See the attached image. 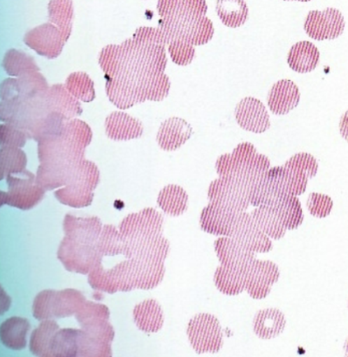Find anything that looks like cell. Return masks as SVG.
<instances>
[{
    "mask_svg": "<svg viewBox=\"0 0 348 357\" xmlns=\"http://www.w3.org/2000/svg\"><path fill=\"white\" fill-rule=\"evenodd\" d=\"M287 195L281 181L280 167H275L267 171L253 185L249 204L256 208L262 206L274 208Z\"/></svg>",
    "mask_w": 348,
    "mask_h": 357,
    "instance_id": "14",
    "label": "cell"
},
{
    "mask_svg": "<svg viewBox=\"0 0 348 357\" xmlns=\"http://www.w3.org/2000/svg\"><path fill=\"white\" fill-rule=\"evenodd\" d=\"M217 289L226 296H237L245 290V272L219 266L214 275Z\"/></svg>",
    "mask_w": 348,
    "mask_h": 357,
    "instance_id": "38",
    "label": "cell"
},
{
    "mask_svg": "<svg viewBox=\"0 0 348 357\" xmlns=\"http://www.w3.org/2000/svg\"><path fill=\"white\" fill-rule=\"evenodd\" d=\"M105 87L108 99L119 109H129L136 104L144 102L138 86L125 79H106Z\"/></svg>",
    "mask_w": 348,
    "mask_h": 357,
    "instance_id": "24",
    "label": "cell"
},
{
    "mask_svg": "<svg viewBox=\"0 0 348 357\" xmlns=\"http://www.w3.org/2000/svg\"><path fill=\"white\" fill-rule=\"evenodd\" d=\"M133 269L136 289L150 290L163 282L165 275L164 261L129 259Z\"/></svg>",
    "mask_w": 348,
    "mask_h": 357,
    "instance_id": "23",
    "label": "cell"
},
{
    "mask_svg": "<svg viewBox=\"0 0 348 357\" xmlns=\"http://www.w3.org/2000/svg\"><path fill=\"white\" fill-rule=\"evenodd\" d=\"M187 335L192 348L198 354H214L223 347L222 328L219 321L212 314H196L189 321Z\"/></svg>",
    "mask_w": 348,
    "mask_h": 357,
    "instance_id": "4",
    "label": "cell"
},
{
    "mask_svg": "<svg viewBox=\"0 0 348 357\" xmlns=\"http://www.w3.org/2000/svg\"><path fill=\"white\" fill-rule=\"evenodd\" d=\"M59 326L52 320L42 321L36 330L31 333L30 339V351L36 356L51 357L50 344L52 337Z\"/></svg>",
    "mask_w": 348,
    "mask_h": 357,
    "instance_id": "40",
    "label": "cell"
},
{
    "mask_svg": "<svg viewBox=\"0 0 348 357\" xmlns=\"http://www.w3.org/2000/svg\"><path fill=\"white\" fill-rule=\"evenodd\" d=\"M3 68L7 75L14 78H20L28 73L40 71V68L31 56L17 49H10L6 52Z\"/></svg>",
    "mask_w": 348,
    "mask_h": 357,
    "instance_id": "36",
    "label": "cell"
},
{
    "mask_svg": "<svg viewBox=\"0 0 348 357\" xmlns=\"http://www.w3.org/2000/svg\"><path fill=\"white\" fill-rule=\"evenodd\" d=\"M164 216L152 208L130 213L119 226V232L126 241H138L163 236Z\"/></svg>",
    "mask_w": 348,
    "mask_h": 357,
    "instance_id": "6",
    "label": "cell"
},
{
    "mask_svg": "<svg viewBox=\"0 0 348 357\" xmlns=\"http://www.w3.org/2000/svg\"><path fill=\"white\" fill-rule=\"evenodd\" d=\"M82 330L59 328L52 338L51 356L77 357L79 354V341Z\"/></svg>",
    "mask_w": 348,
    "mask_h": 357,
    "instance_id": "34",
    "label": "cell"
},
{
    "mask_svg": "<svg viewBox=\"0 0 348 357\" xmlns=\"http://www.w3.org/2000/svg\"><path fill=\"white\" fill-rule=\"evenodd\" d=\"M217 13L224 26L237 28L247 20L249 9L242 0H219L217 2Z\"/></svg>",
    "mask_w": 348,
    "mask_h": 357,
    "instance_id": "37",
    "label": "cell"
},
{
    "mask_svg": "<svg viewBox=\"0 0 348 357\" xmlns=\"http://www.w3.org/2000/svg\"><path fill=\"white\" fill-rule=\"evenodd\" d=\"M284 167L303 173L308 178H314L318 172L319 165L314 156L307 153H300L288 160Z\"/></svg>",
    "mask_w": 348,
    "mask_h": 357,
    "instance_id": "51",
    "label": "cell"
},
{
    "mask_svg": "<svg viewBox=\"0 0 348 357\" xmlns=\"http://www.w3.org/2000/svg\"><path fill=\"white\" fill-rule=\"evenodd\" d=\"M65 86L73 97L82 102H92L96 99L94 82L86 73H71L66 80Z\"/></svg>",
    "mask_w": 348,
    "mask_h": 357,
    "instance_id": "43",
    "label": "cell"
},
{
    "mask_svg": "<svg viewBox=\"0 0 348 357\" xmlns=\"http://www.w3.org/2000/svg\"><path fill=\"white\" fill-rule=\"evenodd\" d=\"M189 196L184 188L177 185H168L159 192L157 204L165 213L179 216L187 211Z\"/></svg>",
    "mask_w": 348,
    "mask_h": 357,
    "instance_id": "31",
    "label": "cell"
},
{
    "mask_svg": "<svg viewBox=\"0 0 348 357\" xmlns=\"http://www.w3.org/2000/svg\"><path fill=\"white\" fill-rule=\"evenodd\" d=\"M230 237L253 253H268L273 248L270 238L246 212L235 215Z\"/></svg>",
    "mask_w": 348,
    "mask_h": 357,
    "instance_id": "9",
    "label": "cell"
},
{
    "mask_svg": "<svg viewBox=\"0 0 348 357\" xmlns=\"http://www.w3.org/2000/svg\"><path fill=\"white\" fill-rule=\"evenodd\" d=\"M308 211L317 218H325L331 213L333 202L328 195L312 192L307 202Z\"/></svg>",
    "mask_w": 348,
    "mask_h": 357,
    "instance_id": "52",
    "label": "cell"
},
{
    "mask_svg": "<svg viewBox=\"0 0 348 357\" xmlns=\"http://www.w3.org/2000/svg\"><path fill=\"white\" fill-rule=\"evenodd\" d=\"M191 126L184 119L172 117L165 121L158 130L157 141L164 151H175L191 139Z\"/></svg>",
    "mask_w": 348,
    "mask_h": 357,
    "instance_id": "18",
    "label": "cell"
},
{
    "mask_svg": "<svg viewBox=\"0 0 348 357\" xmlns=\"http://www.w3.org/2000/svg\"><path fill=\"white\" fill-rule=\"evenodd\" d=\"M286 229L293 230L301 226L304 220L303 209L297 196L287 195L274 206Z\"/></svg>",
    "mask_w": 348,
    "mask_h": 357,
    "instance_id": "41",
    "label": "cell"
},
{
    "mask_svg": "<svg viewBox=\"0 0 348 357\" xmlns=\"http://www.w3.org/2000/svg\"><path fill=\"white\" fill-rule=\"evenodd\" d=\"M235 118L242 129L254 134H263L270 128L268 112L261 101L255 98L242 99L235 107Z\"/></svg>",
    "mask_w": 348,
    "mask_h": 357,
    "instance_id": "15",
    "label": "cell"
},
{
    "mask_svg": "<svg viewBox=\"0 0 348 357\" xmlns=\"http://www.w3.org/2000/svg\"><path fill=\"white\" fill-rule=\"evenodd\" d=\"M133 316L137 328L146 333H157L164 326V311L156 300H146L137 304L133 307Z\"/></svg>",
    "mask_w": 348,
    "mask_h": 357,
    "instance_id": "28",
    "label": "cell"
},
{
    "mask_svg": "<svg viewBox=\"0 0 348 357\" xmlns=\"http://www.w3.org/2000/svg\"><path fill=\"white\" fill-rule=\"evenodd\" d=\"M172 61L179 66H188L195 58L196 51L193 45L182 41L172 42L168 45Z\"/></svg>",
    "mask_w": 348,
    "mask_h": 357,
    "instance_id": "54",
    "label": "cell"
},
{
    "mask_svg": "<svg viewBox=\"0 0 348 357\" xmlns=\"http://www.w3.org/2000/svg\"><path fill=\"white\" fill-rule=\"evenodd\" d=\"M38 143V156L41 164L71 165L85 159V152L70 144L62 136L42 139Z\"/></svg>",
    "mask_w": 348,
    "mask_h": 357,
    "instance_id": "13",
    "label": "cell"
},
{
    "mask_svg": "<svg viewBox=\"0 0 348 357\" xmlns=\"http://www.w3.org/2000/svg\"><path fill=\"white\" fill-rule=\"evenodd\" d=\"M48 92L30 99L1 101L0 119L3 123L22 130L31 139L38 126L51 113Z\"/></svg>",
    "mask_w": 348,
    "mask_h": 357,
    "instance_id": "2",
    "label": "cell"
},
{
    "mask_svg": "<svg viewBox=\"0 0 348 357\" xmlns=\"http://www.w3.org/2000/svg\"><path fill=\"white\" fill-rule=\"evenodd\" d=\"M6 178L8 191L1 192V206L30 210L43 199L45 191L36 183V176L30 171L10 174Z\"/></svg>",
    "mask_w": 348,
    "mask_h": 357,
    "instance_id": "3",
    "label": "cell"
},
{
    "mask_svg": "<svg viewBox=\"0 0 348 357\" xmlns=\"http://www.w3.org/2000/svg\"><path fill=\"white\" fill-rule=\"evenodd\" d=\"M49 89L47 79L38 72L28 73L20 78L3 80L0 86L1 101L30 99Z\"/></svg>",
    "mask_w": 348,
    "mask_h": 357,
    "instance_id": "12",
    "label": "cell"
},
{
    "mask_svg": "<svg viewBox=\"0 0 348 357\" xmlns=\"http://www.w3.org/2000/svg\"><path fill=\"white\" fill-rule=\"evenodd\" d=\"M345 26L342 13L335 8L311 10L304 24L308 36L316 40H335L343 33Z\"/></svg>",
    "mask_w": 348,
    "mask_h": 357,
    "instance_id": "10",
    "label": "cell"
},
{
    "mask_svg": "<svg viewBox=\"0 0 348 357\" xmlns=\"http://www.w3.org/2000/svg\"><path fill=\"white\" fill-rule=\"evenodd\" d=\"M112 356L113 352H112L110 342L90 337L82 330L79 341L78 356L110 357Z\"/></svg>",
    "mask_w": 348,
    "mask_h": 357,
    "instance_id": "47",
    "label": "cell"
},
{
    "mask_svg": "<svg viewBox=\"0 0 348 357\" xmlns=\"http://www.w3.org/2000/svg\"><path fill=\"white\" fill-rule=\"evenodd\" d=\"M55 196L63 205L83 208L92 204L94 195L82 185L72 184L55 191Z\"/></svg>",
    "mask_w": 348,
    "mask_h": 357,
    "instance_id": "42",
    "label": "cell"
},
{
    "mask_svg": "<svg viewBox=\"0 0 348 357\" xmlns=\"http://www.w3.org/2000/svg\"><path fill=\"white\" fill-rule=\"evenodd\" d=\"M75 316L76 321L80 324L87 320L94 319V318H105V319L110 320V311L103 304L86 301Z\"/></svg>",
    "mask_w": 348,
    "mask_h": 357,
    "instance_id": "55",
    "label": "cell"
},
{
    "mask_svg": "<svg viewBox=\"0 0 348 357\" xmlns=\"http://www.w3.org/2000/svg\"><path fill=\"white\" fill-rule=\"evenodd\" d=\"M0 165H1V180L10 174L23 172L27 165L26 153L21 149H0Z\"/></svg>",
    "mask_w": 348,
    "mask_h": 357,
    "instance_id": "45",
    "label": "cell"
},
{
    "mask_svg": "<svg viewBox=\"0 0 348 357\" xmlns=\"http://www.w3.org/2000/svg\"><path fill=\"white\" fill-rule=\"evenodd\" d=\"M284 314L277 309H266L256 312L253 319V331L256 337L263 340L279 337L286 328Z\"/></svg>",
    "mask_w": 348,
    "mask_h": 357,
    "instance_id": "27",
    "label": "cell"
},
{
    "mask_svg": "<svg viewBox=\"0 0 348 357\" xmlns=\"http://www.w3.org/2000/svg\"><path fill=\"white\" fill-rule=\"evenodd\" d=\"M57 257L66 271L89 275L97 264L103 262V257L96 245L78 243L65 236L59 244Z\"/></svg>",
    "mask_w": 348,
    "mask_h": 357,
    "instance_id": "5",
    "label": "cell"
},
{
    "mask_svg": "<svg viewBox=\"0 0 348 357\" xmlns=\"http://www.w3.org/2000/svg\"><path fill=\"white\" fill-rule=\"evenodd\" d=\"M300 101V89L291 79H281L274 84L267 98L270 110L276 115L287 114Z\"/></svg>",
    "mask_w": 348,
    "mask_h": 357,
    "instance_id": "19",
    "label": "cell"
},
{
    "mask_svg": "<svg viewBox=\"0 0 348 357\" xmlns=\"http://www.w3.org/2000/svg\"><path fill=\"white\" fill-rule=\"evenodd\" d=\"M61 136L70 144L85 152L87 146L92 142L93 132L85 121L73 119L66 122Z\"/></svg>",
    "mask_w": 348,
    "mask_h": 357,
    "instance_id": "44",
    "label": "cell"
},
{
    "mask_svg": "<svg viewBox=\"0 0 348 357\" xmlns=\"http://www.w3.org/2000/svg\"><path fill=\"white\" fill-rule=\"evenodd\" d=\"M170 89V78L165 73L150 77L142 86L143 96L145 101L164 100L168 96Z\"/></svg>",
    "mask_w": 348,
    "mask_h": 357,
    "instance_id": "46",
    "label": "cell"
},
{
    "mask_svg": "<svg viewBox=\"0 0 348 357\" xmlns=\"http://www.w3.org/2000/svg\"><path fill=\"white\" fill-rule=\"evenodd\" d=\"M73 2L68 0H52L48 3L49 21L58 28L64 41L71 36L73 22Z\"/></svg>",
    "mask_w": 348,
    "mask_h": 357,
    "instance_id": "35",
    "label": "cell"
},
{
    "mask_svg": "<svg viewBox=\"0 0 348 357\" xmlns=\"http://www.w3.org/2000/svg\"><path fill=\"white\" fill-rule=\"evenodd\" d=\"M78 163L71 164V165L41 164L37 170L36 183L45 191L55 190L63 185L71 184L73 174Z\"/></svg>",
    "mask_w": 348,
    "mask_h": 357,
    "instance_id": "26",
    "label": "cell"
},
{
    "mask_svg": "<svg viewBox=\"0 0 348 357\" xmlns=\"http://www.w3.org/2000/svg\"><path fill=\"white\" fill-rule=\"evenodd\" d=\"M214 248L221 265L245 272L248 266L255 260L253 252L242 247L231 237L219 238L214 243Z\"/></svg>",
    "mask_w": 348,
    "mask_h": 357,
    "instance_id": "16",
    "label": "cell"
},
{
    "mask_svg": "<svg viewBox=\"0 0 348 357\" xmlns=\"http://www.w3.org/2000/svg\"><path fill=\"white\" fill-rule=\"evenodd\" d=\"M319 51L314 44L300 41L291 48L287 56V63L293 71L305 73L314 71L319 61Z\"/></svg>",
    "mask_w": 348,
    "mask_h": 357,
    "instance_id": "30",
    "label": "cell"
},
{
    "mask_svg": "<svg viewBox=\"0 0 348 357\" xmlns=\"http://www.w3.org/2000/svg\"><path fill=\"white\" fill-rule=\"evenodd\" d=\"M251 215L262 232L272 239L280 240L286 234V227L275 208L258 206L253 210Z\"/></svg>",
    "mask_w": 348,
    "mask_h": 357,
    "instance_id": "33",
    "label": "cell"
},
{
    "mask_svg": "<svg viewBox=\"0 0 348 357\" xmlns=\"http://www.w3.org/2000/svg\"><path fill=\"white\" fill-rule=\"evenodd\" d=\"M103 227L97 216L76 217L68 213L63 220L65 236L85 244L96 245Z\"/></svg>",
    "mask_w": 348,
    "mask_h": 357,
    "instance_id": "17",
    "label": "cell"
},
{
    "mask_svg": "<svg viewBox=\"0 0 348 357\" xmlns=\"http://www.w3.org/2000/svg\"><path fill=\"white\" fill-rule=\"evenodd\" d=\"M86 297L79 290L68 289L55 291L52 299L54 318L61 319L73 316L86 302Z\"/></svg>",
    "mask_w": 348,
    "mask_h": 357,
    "instance_id": "32",
    "label": "cell"
},
{
    "mask_svg": "<svg viewBox=\"0 0 348 357\" xmlns=\"http://www.w3.org/2000/svg\"><path fill=\"white\" fill-rule=\"evenodd\" d=\"M235 215L222 206L210 202L202 210L200 226L205 232L213 236L230 237Z\"/></svg>",
    "mask_w": 348,
    "mask_h": 357,
    "instance_id": "22",
    "label": "cell"
},
{
    "mask_svg": "<svg viewBox=\"0 0 348 357\" xmlns=\"http://www.w3.org/2000/svg\"><path fill=\"white\" fill-rule=\"evenodd\" d=\"M122 62L121 47L117 45H108L101 50L99 64L105 73V79H113L117 73Z\"/></svg>",
    "mask_w": 348,
    "mask_h": 357,
    "instance_id": "48",
    "label": "cell"
},
{
    "mask_svg": "<svg viewBox=\"0 0 348 357\" xmlns=\"http://www.w3.org/2000/svg\"><path fill=\"white\" fill-rule=\"evenodd\" d=\"M96 247L101 257H115L117 255H125L126 241L117 227L113 225H105L101 230Z\"/></svg>",
    "mask_w": 348,
    "mask_h": 357,
    "instance_id": "39",
    "label": "cell"
},
{
    "mask_svg": "<svg viewBox=\"0 0 348 357\" xmlns=\"http://www.w3.org/2000/svg\"><path fill=\"white\" fill-rule=\"evenodd\" d=\"M55 290H44L35 297L33 305V314L38 321L54 319L52 314V299Z\"/></svg>",
    "mask_w": 348,
    "mask_h": 357,
    "instance_id": "50",
    "label": "cell"
},
{
    "mask_svg": "<svg viewBox=\"0 0 348 357\" xmlns=\"http://www.w3.org/2000/svg\"><path fill=\"white\" fill-rule=\"evenodd\" d=\"M24 43L38 55L55 59L61 54L66 42L57 27L45 23L28 31L24 35Z\"/></svg>",
    "mask_w": 348,
    "mask_h": 357,
    "instance_id": "11",
    "label": "cell"
},
{
    "mask_svg": "<svg viewBox=\"0 0 348 357\" xmlns=\"http://www.w3.org/2000/svg\"><path fill=\"white\" fill-rule=\"evenodd\" d=\"M249 188L240 182L227 178H217L208 189L210 202L222 206L238 215L245 213L249 206Z\"/></svg>",
    "mask_w": 348,
    "mask_h": 357,
    "instance_id": "7",
    "label": "cell"
},
{
    "mask_svg": "<svg viewBox=\"0 0 348 357\" xmlns=\"http://www.w3.org/2000/svg\"><path fill=\"white\" fill-rule=\"evenodd\" d=\"M280 276L279 267L274 262L255 259L245 271V290L253 299H265Z\"/></svg>",
    "mask_w": 348,
    "mask_h": 357,
    "instance_id": "8",
    "label": "cell"
},
{
    "mask_svg": "<svg viewBox=\"0 0 348 357\" xmlns=\"http://www.w3.org/2000/svg\"><path fill=\"white\" fill-rule=\"evenodd\" d=\"M170 251V243L163 236L138 241H126V259L164 261Z\"/></svg>",
    "mask_w": 348,
    "mask_h": 357,
    "instance_id": "21",
    "label": "cell"
},
{
    "mask_svg": "<svg viewBox=\"0 0 348 357\" xmlns=\"http://www.w3.org/2000/svg\"><path fill=\"white\" fill-rule=\"evenodd\" d=\"M80 328L90 337L99 340L111 342L115 338V331L108 319L94 318L80 324Z\"/></svg>",
    "mask_w": 348,
    "mask_h": 357,
    "instance_id": "49",
    "label": "cell"
},
{
    "mask_svg": "<svg viewBox=\"0 0 348 357\" xmlns=\"http://www.w3.org/2000/svg\"><path fill=\"white\" fill-rule=\"evenodd\" d=\"M31 325L26 318L13 317L3 321L0 327V339L6 348L21 351L27 347V335Z\"/></svg>",
    "mask_w": 348,
    "mask_h": 357,
    "instance_id": "29",
    "label": "cell"
},
{
    "mask_svg": "<svg viewBox=\"0 0 348 357\" xmlns=\"http://www.w3.org/2000/svg\"><path fill=\"white\" fill-rule=\"evenodd\" d=\"M27 138L26 132L20 129L5 123L0 126L1 148H23L26 145Z\"/></svg>",
    "mask_w": 348,
    "mask_h": 357,
    "instance_id": "53",
    "label": "cell"
},
{
    "mask_svg": "<svg viewBox=\"0 0 348 357\" xmlns=\"http://www.w3.org/2000/svg\"><path fill=\"white\" fill-rule=\"evenodd\" d=\"M206 2L203 0H161L157 3L161 17L159 28L166 44L182 41L195 47L196 38L205 21Z\"/></svg>",
    "mask_w": 348,
    "mask_h": 357,
    "instance_id": "1",
    "label": "cell"
},
{
    "mask_svg": "<svg viewBox=\"0 0 348 357\" xmlns=\"http://www.w3.org/2000/svg\"><path fill=\"white\" fill-rule=\"evenodd\" d=\"M47 99L51 112L62 115L66 120H73L83 113L79 100L73 97L62 84L49 87Z\"/></svg>",
    "mask_w": 348,
    "mask_h": 357,
    "instance_id": "25",
    "label": "cell"
},
{
    "mask_svg": "<svg viewBox=\"0 0 348 357\" xmlns=\"http://www.w3.org/2000/svg\"><path fill=\"white\" fill-rule=\"evenodd\" d=\"M108 137L113 141H130L143 134L142 122L123 112H113L105 121Z\"/></svg>",
    "mask_w": 348,
    "mask_h": 357,
    "instance_id": "20",
    "label": "cell"
}]
</instances>
